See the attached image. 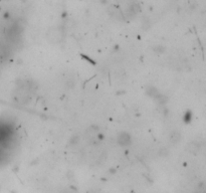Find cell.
<instances>
[]
</instances>
